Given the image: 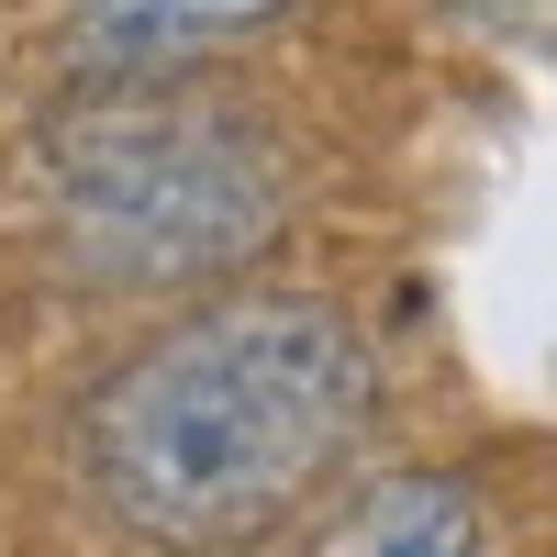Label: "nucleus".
Returning a JSON list of instances; mask_svg holds the SVG:
<instances>
[{"mask_svg":"<svg viewBox=\"0 0 557 557\" xmlns=\"http://www.w3.org/2000/svg\"><path fill=\"white\" fill-rule=\"evenodd\" d=\"M45 168H57V235L101 290L223 278L290 212V168L268 134L246 112L168 101V89H112V112L57 123Z\"/></svg>","mask_w":557,"mask_h":557,"instance_id":"2","label":"nucleus"},{"mask_svg":"<svg viewBox=\"0 0 557 557\" xmlns=\"http://www.w3.org/2000/svg\"><path fill=\"white\" fill-rule=\"evenodd\" d=\"M469 34H513V45H557V0H446Z\"/></svg>","mask_w":557,"mask_h":557,"instance_id":"5","label":"nucleus"},{"mask_svg":"<svg viewBox=\"0 0 557 557\" xmlns=\"http://www.w3.org/2000/svg\"><path fill=\"white\" fill-rule=\"evenodd\" d=\"M301 557H491V513L457 469H380L301 535Z\"/></svg>","mask_w":557,"mask_h":557,"instance_id":"4","label":"nucleus"},{"mask_svg":"<svg viewBox=\"0 0 557 557\" xmlns=\"http://www.w3.org/2000/svg\"><path fill=\"white\" fill-rule=\"evenodd\" d=\"M380 424V346L323 290H212L168 312L78 412V469L123 535L223 557L290 524Z\"/></svg>","mask_w":557,"mask_h":557,"instance_id":"1","label":"nucleus"},{"mask_svg":"<svg viewBox=\"0 0 557 557\" xmlns=\"http://www.w3.org/2000/svg\"><path fill=\"white\" fill-rule=\"evenodd\" d=\"M278 12H301V0H67L57 45H67V67L89 89H168L201 57L268 34Z\"/></svg>","mask_w":557,"mask_h":557,"instance_id":"3","label":"nucleus"}]
</instances>
